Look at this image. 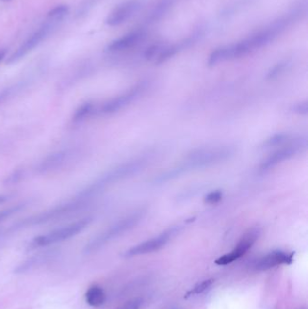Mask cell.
<instances>
[{
  "label": "cell",
  "instance_id": "1",
  "mask_svg": "<svg viewBox=\"0 0 308 309\" xmlns=\"http://www.w3.org/2000/svg\"><path fill=\"white\" fill-rule=\"evenodd\" d=\"M307 2L300 3L292 10L274 20L268 26L252 33L249 37L234 44L222 46V56L224 62L242 58L259 50L275 41L307 14Z\"/></svg>",
  "mask_w": 308,
  "mask_h": 309
},
{
  "label": "cell",
  "instance_id": "2",
  "mask_svg": "<svg viewBox=\"0 0 308 309\" xmlns=\"http://www.w3.org/2000/svg\"><path fill=\"white\" fill-rule=\"evenodd\" d=\"M234 155V149L229 146L201 147L188 153L179 164L161 173L154 178L155 184H163L183 176L188 172L210 167L227 161Z\"/></svg>",
  "mask_w": 308,
  "mask_h": 309
},
{
  "label": "cell",
  "instance_id": "3",
  "mask_svg": "<svg viewBox=\"0 0 308 309\" xmlns=\"http://www.w3.org/2000/svg\"><path fill=\"white\" fill-rule=\"evenodd\" d=\"M150 161L147 156L138 157L129 160L122 164H118L116 167L106 172L100 178H98L92 185H90L86 190L80 195L81 199H87L92 195L102 191L107 187L121 182L127 178H132L143 171Z\"/></svg>",
  "mask_w": 308,
  "mask_h": 309
},
{
  "label": "cell",
  "instance_id": "4",
  "mask_svg": "<svg viewBox=\"0 0 308 309\" xmlns=\"http://www.w3.org/2000/svg\"><path fill=\"white\" fill-rule=\"evenodd\" d=\"M146 213V210L140 208L138 210L134 211L129 215L121 218L118 222L114 223L109 228L103 230L101 233L94 237L92 241H90V243L86 244L83 252L85 254H91L100 250L106 244L111 243L113 240L135 228L144 219Z\"/></svg>",
  "mask_w": 308,
  "mask_h": 309
},
{
  "label": "cell",
  "instance_id": "5",
  "mask_svg": "<svg viewBox=\"0 0 308 309\" xmlns=\"http://www.w3.org/2000/svg\"><path fill=\"white\" fill-rule=\"evenodd\" d=\"M307 148V137L293 138L287 144L278 146L275 152H273L269 157L265 158L259 164V170L263 173L269 171L283 162L295 158L297 155L306 151Z\"/></svg>",
  "mask_w": 308,
  "mask_h": 309
},
{
  "label": "cell",
  "instance_id": "6",
  "mask_svg": "<svg viewBox=\"0 0 308 309\" xmlns=\"http://www.w3.org/2000/svg\"><path fill=\"white\" fill-rule=\"evenodd\" d=\"M92 219L91 217L84 218L62 228L53 230L49 233L35 237L31 242L29 247L31 249H36L69 240L72 237L78 235L82 230H85L92 223Z\"/></svg>",
  "mask_w": 308,
  "mask_h": 309
},
{
  "label": "cell",
  "instance_id": "7",
  "mask_svg": "<svg viewBox=\"0 0 308 309\" xmlns=\"http://www.w3.org/2000/svg\"><path fill=\"white\" fill-rule=\"evenodd\" d=\"M147 88L148 81L138 82L136 85L132 86L128 91L105 101L98 109V112L103 115H111L120 112L126 107L131 104L132 102L139 99L140 96H142L147 91Z\"/></svg>",
  "mask_w": 308,
  "mask_h": 309
},
{
  "label": "cell",
  "instance_id": "8",
  "mask_svg": "<svg viewBox=\"0 0 308 309\" xmlns=\"http://www.w3.org/2000/svg\"><path fill=\"white\" fill-rule=\"evenodd\" d=\"M83 204V199H81L65 204H60L52 209L40 212L38 214L33 215L31 217L25 219L24 221L20 222L16 224L18 227L23 226H33V225H40V224H46L48 222H51L53 220H56L58 218L64 217L72 213L73 211L80 209Z\"/></svg>",
  "mask_w": 308,
  "mask_h": 309
},
{
  "label": "cell",
  "instance_id": "9",
  "mask_svg": "<svg viewBox=\"0 0 308 309\" xmlns=\"http://www.w3.org/2000/svg\"><path fill=\"white\" fill-rule=\"evenodd\" d=\"M180 230V227L176 226L164 230L157 236L153 237L149 240H146L141 244H137L131 247L130 249L126 250L124 256L126 258L140 256L152 253L162 249L166 244L170 242L174 237L177 235Z\"/></svg>",
  "mask_w": 308,
  "mask_h": 309
},
{
  "label": "cell",
  "instance_id": "10",
  "mask_svg": "<svg viewBox=\"0 0 308 309\" xmlns=\"http://www.w3.org/2000/svg\"><path fill=\"white\" fill-rule=\"evenodd\" d=\"M260 233H261L260 230L258 227L249 229L248 231H246L243 234V236L241 238L235 248L229 253L218 258L215 263L219 266H225V265L232 263L233 261L244 256L259 240Z\"/></svg>",
  "mask_w": 308,
  "mask_h": 309
},
{
  "label": "cell",
  "instance_id": "11",
  "mask_svg": "<svg viewBox=\"0 0 308 309\" xmlns=\"http://www.w3.org/2000/svg\"><path fill=\"white\" fill-rule=\"evenodd\" d=\"M141 7L140 0H127L115 7L106 18L109 27H118L130 19Z\"/></svg>",
  "mask_w": 308,
  "mask_h": 309
},
{
  "label": "cell",
  "instance_id": "12",
  "mask_svg": "<svg viewBox=\"0 0 308 309\" xmlns=\"http://www.w3.org/2000/svg\"><path fill=\"white\" fill-rule=\"evenodd\" d=\"M52 27L53 26H51V25H45V26L40 27L37 31H35L28 39L25 41V43L20 46L16 52H14L8 57L7 61V64L16 63L19 60L24 58L30 52H32L36 46H39L42 41H44L48 36L51 30L53 29Z\"/></svg>",
  "mask_w": 308,
  "mask_h": 309
},
{
  "label": "cell",
  "instance_id": "13",
  "mask_svg": "<svg viewBox=\"0 0 308 309\" xmlns=\"http://www.w3.org/2000/svg\"><path fill=\"white\" fill-rule=\"evenodd\" d=\"M146 37V33L143 29H137L127 33L118 39L112 41L108 46L107 50L111 53H121L140 45Z\"/></svg>",
  "mask_w": 308,
  "mask_h": 309
},
{
  "label": "cell",
  "instance_id": "14",
  "mask_svg": "<svg viewBox=\"0 0 308 309\" xmlns=\"http://www.w3.org/2000/svg\"><path fill=\"white\" fill-rule=\"evenodd\" d=\"M293 254L283 250H274L258 259L253 264L256 270H268L292 262Z\"/></svg>",
  "mask_w": 308,
  "mask_h": 309
},
{
  "label": "cell",
  "instance_id": "15",
  "mask_svg": "<svg viewBox=\"0 0 308 309\" xmlns=\"http://www.w3.org/2000/svg\"><path fill=\"white\" fill-rule=\"evenodd\" d=\"M70 156L68 151H58L44 158L36 167L39 174H47L62 167Z\"/></svg>",
  "mask_w": 308,
  "mask_h": 309
},
{
  "label": "cell",
  "instance_id": "16",
  "mask_svg": "<svg viewBox=\"0 0 308 309\" xmlns=\"http://www.w3.org/2000/svg\"><path fill=\"white\" fill-rule=\"evenodd\" d=\"M85 300L89 306L98 308L105 303V292L98 285H92L86 291Z\"/></svg>",
  "mask_w": 308,
  "mask_h": 309
},
{
  "label": "cell",
  "instance_id": "17",
  "mask_svg": "<svg viewBox=\"0 0 308 309\" xmlns=\"http://www.w3.org/2000/svg\"><path fill=\"white\" fill-rule=\"evenodd\" d=\"M173 0H161L159 1L157 6L152 9L147 16V22L149 24L157 23L159 20L162 19L166 14L169 12L171 7L173 6Z\"/></svg>",
  "mask_w": 308,
  "mask_h": 309
},
{
  "label": "cell",
  "instance_id": "18",
  "mask_svg": "<svg viewBox=\"0 0 308 309\" xmlns=\"http://www.w3.org/2000/svg\"><path fill=\"white\" fill-rule=\"evenodd\" d=\"M292 138H293L288 133H277V134L271 136L270 138H267L263 142L261 147L265 148V149L278 147V146L287 144Z\"/></svg>",
  "mask_w": 308,
  "mask_h": 309
},
{
  "label": "cell",
  "instance_id": "19",
  "mask_svg": "<svg viewBox=\"0 0 308 309\" xmlns=\"http://www.w3.org/2000/svg\"><path fill=\"white\" fill-rule=\"evenodd\" d=\"M94 112V104L92 102H85L80 106L79 108L74 112L72 117V120L74 122H80L89 117Z\"/></svg>",
  "mask_w": 308,
  "mask_h": 309
},
{
  "label": "cell",
  "instance_id": "20",
  "mask_svg": "<svg viewBox=\"0 0 308 309\" xmlns=\"http://www.w3.org/2000/svg\"><path fill=\"white\" fill-rule=\"evenodd\" d=\"M69 11H70V8L68 6L61 5V6L54 7L52 10H50L47 14V16H48V18H50L53 21H59V20L65 18L66 16L69 14Z\"/></svg>",
  "mask_w": 308,
  "mask_h": 309
},
{
  "label": "cell",
  "instance_id": "21",
  "mask_svg": "<svg viewBox=\"0 0 308 309\" xmlns=\"http://www.w3.org/2000/svg\"><path fill=\"white\" fill-rule=\"evenodd\" d=\"M289 61L288 60H285V61H281L279 63H277L276 65L273 66L270 70H269V73L267 74V79L272 80L277 77L278 75H280L281 73H284L287 68L289 67Z\"/></svg>",
  "mask_w": 308,
  "mask_h": 309
},
{
  "label": "cell",
  "instance_id": "22",
  "mask_svg": "<svg viewBox=\"0 0 308 309\" xmlns=\"http://www.w3.org/2000/svg\"><path fill=\"white\" fill-rule=\"evenodd\" d=\"M25 170L24 169H16L10 173L6 178L3 180V184L5 185H12L18 184L25 178Z\"/></svg>",
  "mask_w": 308,
  "mask_h": 309
},
{
  "label": "cell",
  "instance_id": "23",
  "mask_svg": "<svg viewBox=\"0 0 308 309\" xmlns=\"http://www.w3.org/2000/svg\"><path fill=\"white\" fill-rule=\"evenodd\" d=\"M213 283V279H206L201 283H198L192 290L186 294V296H196L203 294L204 291L208 290Z\"/></svg>",
  "mask_w": 308,
  "mask_h": 309
},
{
  "label": "cell",
  "instance_id": "24",
  "mask_svg": "<svg viewBox=\"0 0 308 309\" xmlns=\"http://www.w3.org/2000/svg\"><path fill=\"white\" fill-rule=\"evenodd\" d=\"M24 206H25V204H17V205H14L12 207L5 209V210L0 211V223H2L7 218L12 216L17 211L22 210L24 208Z\"/></svg>",
  "mask_w": 308,
  "mask_h": 309
},
{
  "label": "cell",
  "instance_id": "25",
  "mask_svg": "<svg viewBox=\"0 0 308 309\" xmlns=\"http://www.w3.org/2000/svg\"><path fill=\"white\" fill-rule=\"evenodd\" d=\"M223 192L221 190H214V191L210 192L204 196V203L208 204H217L223 199Z\"/></svg>",
  "mask_w": 308,
  "mask_h": 309
},
{
  "label": "cell",
  "instance_id": "26",
  "mask_svg": "<svg viewBox=\"0 0 308 309\" xmlns=\"http://www.w3.org/2000/svg\"><path fill=\"white\" fill-rule=\"evenodd\" d=\"M291 111L298 114V115H308V101H301L299 103H296L292 106Z\"/></svg>",
  "mask_w": 308,
  "mask_h": 309
},
{
  "label": "cell",
  "instance_id": "27",
  "mask_svg": "<svg viewBox=\"0 0 308 309\" xmlns=\"http://www.w3.org/2000/svg\"><path fill=\"white\" fill-rule=\"evenodd\" d=\"M142 305H143L142 298H134L132 300L125 303L117 309H139Z\"/></svg>",
  "mask_w": 308,
  "mask_h": 309
},
{
  "label": "cell",
  "instance_id": "28",
  "mask_svg": "<svg viewBox=\"0 0 308 309\" xmlns=\"http://www.w3.org/2000/svg\"><path fill=\"white\" fill-rule=\"evenodd\" d=\"M11 92H12V88L5 89L2 92H0V103L8 98V96L11 94Z\"/></svg>",
  "mask_w": 308,
  "mask_h": 309
},
{
  "label": "cell",
  "instance_id": "29",
  "mask_svg": "<svg viewBox=\"0 0 308 309\" xmlns=\"http://www.w3.org/2000/svg\"><path fill=\"white\" fill-rule=\"evenodd\" d=\"M9 195H4V194H0V204L6 203L7 201L9 200Z\"/></svg>",
  "mask_w": 308,
  "mask_h": 309
},
{
  "label": "cell",
  "instance_id": "30",
  "mask_svg": "<svg viewBox=\"0 0 308 309\" xmlns=\"http://www.w3.org/2000/svg\"><path fill=\"white\" fill-rule=\"evenodd\" d=\"M6 53V51H0V62L5 58Z\"/></svg>",
  "mask_w": 308,
  "mask_h": 309
},
{
  "label": "cell",
  "instance_id": "31",
  "mask_svg": "<svg viewBox=\"0 0 308 309\" xmlns=\"http://www.w3.org/2000/svg\"><path fill=\"white\" fill-rule=\"evenodd\" d=\"M2 1H4V2H9V1H11V0H2Z\"/></svg>",
  "mask_w": 308,
  "mask_h": 309
}]
</instances>
